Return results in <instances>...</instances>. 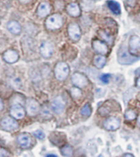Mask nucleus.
<instances>
[{"instance_id":"11","label":"nucleus","mask_w":140,"mask_h":157,"mask_svg":"<svg viewBox=\"0 0 140 157\" xmlns=\"http://www.w3.org/2000/svg\"><path fill=\"white\" fill-rule=\"evenodd\" d=\"M65 108V101L61 96H57L52 102V109L54 113H61Z\"/></svg>"},{"instance_id":"12","label":"nucleus","mask_w":140,"mask_h":157,"mask_svg":"<svg viewBox=\"0 0 140 157\" xmlns=\"http://www.w3.org/2000/svg\"><path fill=\"white\" fill-rule=\"evenodd\" d=\"M104 128L108 131H116L117 130L120 126V122L117 118L115 117H112L107 119L106 121L104 122Z\"/></svg>"},{"instance_id":"16","label":"nucleus","mask_w":140,"mask_h":157,"mask_svg":"<svg viewBox=\"0 0 140 157\" xmlns=\"http://www.w3.org/2000/svg\"><path fill=\"white\" fill-rule=\"evenodd\" d=\"M66 12L73 17H77L80 15V8L76 3H71L66 6Z\"/></svg>"},{"instance_id":"23","label":"nucleus","mask_w":140,"mask_h":157,"mask_svg":"<svg viewBox=\"0 0 140 157\" xmlns=\"http://www.w3.org/2000/svg\"><path fill=\"white\" fill-rule=\"evenodd\" d=\"M79 87H72L71 89V94L74 99H79L82 96V91L79 89Z\"/></svg>"},{"instance_id":"24","label":"nucleus","mask_w":140,"mask_h":157,"mask_svg":"<svg viewBox=\"0 0 140 157\" xmlns=\"http://www.w3.org/2000/svg\"><path fill=\"white\" fill-rule=\"evenodd\" d=\"M125 119L127 120H134V119H136V113L134 110L132 109H128L125 113Z\"/></svg>"},{"instance_id":"29","label":"nucleus","mask_w":140,"mask_h":157,"mask_svg":"<svg viewBox=\"0 0 140 157\" xmlns=\"http://www.w3.org/2000/svg\"><path fill=\"white\" fill-rule=\"evenodd\" d=\"M0 155L2 157H4V156H10L11 155L8 153V151H6L4 148H1V152H0Z\"/></svg>"},{"instance_id":"33","label":"nucleus","mask_w":140,"mask_h":157,"mask_svg":"<svg viewBox=\"0 0 140 157\" xmlns=\"http://www.w3.org/2000/svg\"><path fill=\"white\" fill-rule=\"evenodd\" d=\"M0 103H1V109H1V110H3V101H2V100L0 101Z\"/></svg>"},{"instance_id":"26","label":"nucleus","mask_w":140,"mask_h":157,"mask_svg":"<svg viewBox=\"0 0 140 157\" xmlns=\"http://www.w3.org/2000/svg\"><path fill=\"white\" fill-rule=\"evenodd\" d=\"M98 113L102 116H106L110 113V109L106 106H102L98 109Z\"/></svg>"},{"instance_id":"15","label":"nucleus","mask_w":140,"mask_h":157,"mask_svg":"<svg viewBox=\"0 0 140 157\" xmlns=\"http://www.w3.org/2000/svg\"><path fill=\"white\" fill-rule=\"evenodd\" d=\"M92 45H93V48L95 51L100 54H106L108 51L107 44L103 42L100 41V40H94L92 43Z\"/></svg>"},{"instance_id":"27","label":"nucleus","mask_w":140,"mask_h":157,"mask_svg":"<svg viewBox=\"0 0 140 157\" xmlns=\"http://www.w3.org/2000/svg\"><path fill=\"white\" fill-rule=\"evenodd\" d=\"M112 77V75L111 74H103L101 76L100 79L103 83H108L110 81V78Z\"/></svg>"},{"instance_id":"35","label":"nucleus","mask_w":140,"mask_h":157,"mask_svg":"<svg viewBox=\"0 0 140 157\" xmlns=\"http://www.w3.org/2000/svg\"><path fill=\"white\" fill-rule=\"evenodd\" d=\"M46 156H57V155H54V154H50V155H46Z\"/></svg>"},{"instance_id":"32","label":"nucleus","mask_w":140,"mask_h":157,"mask_svg":"<svg viewBox=\"0 0 140 157\" xmlns=\"http://www.w3.org/2000/svg\"><path fill=\"white\" fill-rule=\"evenodd\" d=\"M136 72V74L139 75V76H140V67H138V68L136 70V72Z\"/></svg>"},{"instance_id":"28","label":"nucleus","mask_w":140,"mask_h":157,"mask_svg":"<svg viewBox=\"0 0 140 157\" xmlns=\"http://www.w3.org/2000/svg\"><path fill=\"white\" fill-rule=\"evenodd\" d=\"M34 135L37 137V138H39V139H43L44 138V133H43V132L41 131V130H37V131H35V132H34Z\"/></svg>"},{"instance_id":"2","label":"nucleus","mask_w":140,"mask_h":157,"mask_svg":"<svg viewBox=\"0 0 140 157\" xmlns=\"http://www.w3.org/2000/svg\"><path fill=\"white\" fill-rule=\"evenodd\" d=\"M55 77L57 80H66L70 73V68L68 64L65 62H59L57 63L55 69H54Z\"/></svg>"},{"instance_id":"25","label":"nucleus","mask_w":140,"mask_h":157,"mask_svg":"<svg viewBox=\"0 0 140 157\" xmlns=\"http://www.w3.org/2000/svg\"><path fill=\"white\" fill-rule=\"evenodd\" d=\"M99 33H100V36H102V39H104L105 40H106L107 42H108L109 44H112V38L111 37V36H109L107 33H105L104 31H100Z\"/></svg>"},{"instance_id":"17","label":"nucleus","mask_w":140,"mask_h":157,"mask_svg":"<svg viewBox=\"0 0 140 157\" xmlns=\"http://www.w3.org/2000/svg\"><path fill=\"white\" fill-rule=\"evenodd\" d=\"M50 11H51V8L49 3L43 2L39 5L38 9H37V14L40 17H44L46 16L49 15L50 13Z\"/></svg>"},{"instance_id":"1","label":"nucleus","mask_w":140,"mask_h":157,"mask_svg":"<svg viewBox=\"0 0 140 157\" xmlns=\"http://www.w3.org/2000/svg\"><path fill=\"white\" fill-rule=\"evenodd\" d=\"M118 57V62L120 63V64H132L138 59V57L133 56L132 54H130V52H128L126 47H120L117 54Z\"/></svg>"},{"instance_id":"19","label":"nucleus","mask_w":140,"mask_h":157,"mask_svg":"<svg viewBox=\"0 0 140 157\" xmlns=\"http://www.w3.org/2000/svg\"><path fill=\"white\" fill-rule=\"evenodd\" d=\"M107 6L110 8V10L116 15L120 14V4L114 0H108L107 1Z\"/></svg>"},{"instance_id":"6","label":"nucleus","mask_w":140,"mask_h":157,"mask_svg":"<svg viewBox=\"0 0 140 157\" xmlns=\"http://www.w3.org/2000/svg\"><path fill=\"white\" fill-rule=\"evenodd\" d=\"M39 104L34 99H28L26 101V111L30 116L37 115L39 112Z\"/></svg>"},{"instance_id":"3","label":"nucleus","mask_w":140,"mask_h":157,"mask_svg":"<svg viewBox=\"0 0 140 157\" xmlns=\"http://www.w3.org/2000/svg\"><path fill=\"white\" fill-rule=\"evenodd\" d=\"M63 24V20L61 17V15L59 14H54L47 18L45 21V26L47 29L54 31V30H57V29L61 28Z\"/></svg>"},{"instance_id":"20","label":"nucleus","mask_w":140,"mask_h":157,"mask_svg":"<svg viewBox=\"0 0 140 157\" xmlns=\"http://www.w3.org/2000/svg\"><path fill=\"white\" fill-rule=\"evenodd\" d=\"M94 63L98 68H102L106 63V58L102 55H96L94 59Z\"/></svg>"},{"instance_id":"9","label":"nucleus","mask_w":140,"mask_h":157,"mask_svg":"<svg viewBox=\"0 0 140 157\" xmlns=\"http://www.w3.org/2000/svg\"><path fill=\"white\" fill-rule=\"evenodd\" d=\"M14 119V118H13ZM13 119L10 118V117H7L2 120L1 122V127L3 130L8 132L14 131L18 128V124Z\"/></svg>"},{"instance_id":"5","label":"nucleus","mask_w":140,"mask_h":157,"mask_svg":"<svg viewBox=\"0 0 140 157\" xmlns=\"http://www.w3.org/2000/svg\"><path fill=\"white\" fill-rule=\"evenodd\" d=\"M72 82L75 86L79 88L85 87L89 84V81L87 79V77L79 72H76L72 75Z\"/></svg>"},{"instance_id":"13","label":"nucleus","mask_w":140,"mask_h":157,"mask_svg":"<svg viewBox=\"0 0 140 157\" xmlns=\"http://www.w3.org/2000/svg\"><path fill=\"white\" fill-rule=\"evenodd\" d=\"M3 59L5 62L8 63H14L17 62V60L19 59V54L16 50L8 49L3 53Z\"/></svg>"},{"instance_id":"21","label":"nucleus","mask_w":140,"mask_h":157,"mask_svg":"<svg viewBox=\"0 0 140 157\" xmlns=\"http://www.w3.org/2000/svg\"><path fill=\"white\" fill-rule=\"evenodd\" d=\"M61 153L64 156H71L73 154V150L70 145H64L61 148Z\"/></svg>"},{"instance_id":"34","label":"nucleus","mask_w":140,"mask_h":157,"mask_svg":"<svg viewBox=\"0 0 140 157\" xmlns=\"http://www.w3.org/2000/svg\"><path fill=\"white\" fill-rule=\"evenodd\" d=\"M123 156H134V155L132 154H124Z\"/></svg>"},{"instance_id":"7","label":"nucleus","mask_w":140,"mask_h":157,"mask_svg":"<svg viewBox=\"0 0 140 157\" xmlns=\"http://www.w3.org/2000/svg\"><path fill=\"white\" fill-rule=\"evenodd\" d=\"M39 51L44 59H49L53 54V45L50 41L43 42L39 48Z\"/></svg>"},{"instance_id":"8","label":"nucleus","mask_w":140,"mask_h":157,"mask_svg":"<svg viewBox=\"0 0 140 157\" xmlns=\"http://www.w3.org/2000/svg\"><path fill=\"white\" fill-rule=\"evenodd\" d=\"M68 35L73 41H78L81 36V31L76 23H71L68 26Z\"/></svg>"},{"instance_id":"18","label":"nucleus","mask_w":140,"mask_h":157,"mask_svg":"<svg viewBox=\"0 0 140 157\" xmlns=\"http://www.w3.org/2000/svg\"><path fill=\"white\" fill-rule=\"evenodd\" d=\"M7 27L8 31L13 35H19L21 31V26L20 23H18L17 21H9L7 25Z\"/></svg>"},{"instance_id":"4","label":"nucleus","mask_w":140,"mask_h":157,"mask_svg":"<svg viewBox=\"0 0 140 157\" xmlns=\"http://www.w3.org/2000/svg\"><path fill=\"white\" fill-rule=\"evenodd\" d=\"M130 53L133 56L140 58V38L137 36H132L130 39Z\"/></svg>"},{"instance_id":"14","label":"nucleus","mask_w":140,"mask_h":157,"mask_svg":"<svg viewBox=\"0 0 140 157\" xmlns=\"http://www.w3.org/2000/svg\"><path fill=\"white\" fill-rule=\"evenodd\" d=\"M17 142L21 148L26 149L31 146L32 139H31V136L28 133H21L18 136Z\"/></svg>"},{"instance_id":"36","label":"nucleus","mask_w":140,"mask_h":157,"mask_svg":"<svg viewBox=\"0 0 140 157\" xmlns=\"http://www.w3.org/2000/svg\"><path fill=\"white\" fill-rule=\"evenodd\" d=\"M138 125H139V127H140V116L138 117Z\"/></svg>"},{"instance_id":"31","label":"nucleus","mask_w":140,"mask_h":157,"mask_svg":"<svg viewBox=\"0 0 140 157\" xmlns=\"http://www.w3.org/2000/svg\"><path fill=\"white\" fill-rule=\"evenodd\" d=\"M21 3H28L31 0H19Z\"/></svg>"},{"instance_id":"30","label":"nucleus","mask_w":140,"mask_h":157,"mask_svg":"<svg viewBox=\"0 0 140 157\" xmlns=\"http://www.w3.org/2000/svg\"><path fill=\"white\" fill-rule=\"evenodd\" d=\"M136 86H137L138 88H140V77L137 79V82H136Z\"/></svg>"},{"instance_id":"22","label":"nucleus","mask_w":140,"mask_h":157,"mask_svg":"<svg viewBox=\"0 0 140 157\" xmlns=\"http://www.w3.org/2000/svg\"><path fill=\"white\" fill-rule=\"evenodd\" d=\"M80 113H81L82 115L84 116V117H89V116H90V114H91L92 113V109L89 104H85V105L83 106V108H82L81 110H80Z\"/></svg>"},{"instance_id":"10","label":"nucleus","mask_w":140,"mask_h":157,"mask_svg":"<svg viewBox=\"0 0 140 157\" xmlns=\"http://www.w3.org/2000/svg\"><path fill=\"white\" fill-rule=\"evenodd\" d=\"M10 114L15 119H21L26 114V111L20 104H17L11 107Z\"/></svg>"}]
</instances>
